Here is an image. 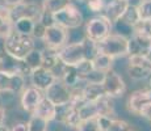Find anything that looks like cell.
<instances>
[{"instance_id":"1","label":"cell","mask_w":151,"mask_h":131,"mask_svg":"<svg viewBox=\"0 0 151 131\" xmlns=\"http://www.w3.org/2000/svg\"><path fill=\"white\" fill-rule=\"evenodd\" d=\"M97 46L95 42L84 38L80 42L65 45L58 50V58L65 66H75L82 60H92L97 54Z\"/></svg>"},{"instance_id":"2","label":"cell","mask_w":151,"mask_h":131,"mask_svg":"<svg viewBox=\"0 0 151 131\" xmlns=\"http://www.w3.org/2000/svg\"><path fill=\"white\" fill-rule=\"evenodd\" d=\"M3 47H4V51L11 57L19 60H24L29 52L36 49V42L32 36H25L13 29L4 38Z\"/></svg>"},{"instance_id":"3","label":"cell","mask_w":151,"mask_h":131,"mask_svg":"<svg viewBox=\"0 0 151 131\" xmlns=\"http://www.w3.org/2000/svg\"><path fill=\"white\" fill-rule=\"evenodd\" d=\"M96 46L99 52H103L113 59L127 55V38L118 33H110L97 42Z\"/></svg>"},{"instance_id":"4","label":"cell","mask_w":151,"mask_h":131,"mask_svg":"<svg viewBox=\"0 0 151 131\" xmlns=\"http://www.w3.org/2000/svg\"><path fill=\"white\" fill-rule=\"evenodd\" d=\"M112 28L113 24L103 14L92 17L86 24V38L97 43L112 33Z\"/></svg>"},{"instance_id":"5","label":"cell","mask_w":151,"mask_h":131,"mask_svg":"<svg viewBox=\"0 0 151 131\" xmlns=\"http://www.w3.org/2000/svg\"><path fill=\"white\" fill-rule=\"evenodd\" d=\"M53 17H54L55 24L67 29V30L68 29H78L84 22L83 13L72 3L68 4L67 7H65L63 9L53 13Z\"/></svg>"},{"instance_id":"6","label":"cell","mask_w":151,"mask_h":131,"mask_svg":"<svg viewBox=\"0 0 151 131\" xmlns=\"http://www.w3.org/2000/svg\"><path fill=\"white\" fill-rule=\"evenodd\" d=\"M101 85H103L105 94L112 98L121 97L126 92V84H125L122 76L117 74L114 69H109L105 72V76H104Z\"/></svg>"},{"instance_id":"7","label":"cell","mask_w":151,"mask_h":131,"mask_svg":"<svg viewBox=\"0 0 151 131\" xmlns=\"http://www.w3.org/2000/svg\"><path fill=\"white\" fill-rule=\"evenodd\" d=\"M45 96L55 106L68 104L71 100V88H68L60 79H55L54 83L45 91Z\"/></svg>"},{"instance_id":"8","label":"cell","mask_w":151,"mask_h":131,"mask_svg":"<svg viewBox=\"0 0 151 131\" xmlns=\"http://www.w3.org/2000/svg\"><path fill=\"white\" fill-rule=\"evenodd\" d=\"M68 38L67 29L62 28V26L54 24L49 28H46L45 37H43V42L46 45V49H51V50H59L66 45Z\"/></svg>"},{"instance_id":"9","label":"cell","mask_w":151,"mask_h":131,"mask_svg":"<svg viewBox=\"0 0 151 131\" xmlns=\"http://www.w3.org/2000/svg\"><path fill=\"white\" fill-rule=\"evenodd\" d=\"M11 8V20L14 22L19 19H30L33 21H38L42 13V7L36 3H21V4L13 5Z\"/></svg>"},{"instance_id":"10","label":"cell","mask_w":151,"mask_h":131,"mask_svg":"<svg viewBox=\"0 0 151 131\" xmlns=\"http://www.w3.org/2000/svg\"><path fill=\"white\" fill-rule=\"evenodd\" d=\"M25 88V77L20 74L0 71V93H20Z\"/></svg>"},{"instance_id":"11","label":"cell","mask_w":151,"mask_h":131,"mask_svg":"<svg viewBox=\"0 0 151 131\" xmlns=\"http://www.w3.org/2000/svg\"><path fill=\"white\" fill-rule=\"evenodd\" d=\"M55 119H58L59 122H62L66 127L70 129H76L79 126V123L82 122L79 115V107H76L72 104H65L57 106V115Z\"/></svg>"},{"instance_id":"12","label":"cell","mask_w":151,"mask_h":131,"mask_svg":"<svg viewBox=\"0 0 151 131\" xmlns=\"http://www.w3.org/2000/svg\"><path fill=\"white\" fill-rule=\"evenodd\" d=\"M151 104V89H139L133 92L127 98V109L133 114L139 115L141 112Z\"/></svg>"},{"instance_id":"13","label":"cell","mask_w":151,"mask_h":131,"mask_svg":"<svg viewBox=\"0 0 151 131\" xmlns=\"http://www.w3.org/2000/svg\"><path fill=\"white\" fill-rule=\"evenodd\" d=\"M55 75L49 69L40 67L30 72V80H32V87H36L37 89L45 92L55 80Z\"/></svg>"},{"instance_id":"14","label":"cell","mask_w":151,"mask_h":131,"mask_svg":"<svg viewBox=\"0 0 151 131\" xmlns=\"http://www.w3.org/2000/svg\"><path fill=\"white\" fill-rule=\"evenodd\" d=\"M43 98L42 91L37 89L36 87H28V88L22 89L21 94V106L25 112L33 113L36 110V107L38 106V104L41 102Z\"/></svg>"},{"instance_id":"15","label":"cell","mask_w":151,"mask_h":131,"mask_svg":"<svg viewBox=\"0 0 151 131\" xmlns=\"http://www.w3.org/2000/svg\"><path fill=\"white\" fill-rule=\"evenodd\" d=\"M129 4V0H109L105 4V8H104L101 14L105 16L112 24H114L117 20L121 19V16L124 14L125 9L127 8Z\"/></svg>"},{"instance_id":"16","label":"cell","mask_w":151,"mask_h":131,"mask_svg":"<svg viewBox=\"0 0 151 131\" xmlns=\"http://www.w3.org/2000/svg\"><path fill=\"white\" fill-rule=\"evenodd\" d=\"M151 50V39L138 34H133L127 38V55L143 54Z\"/></svg>"},{"instance_id":"17","label":"cell","mask_w":151,"mask_h":131,"mask_svg":"<svg viewBox=\"0 0 151 131\" xmlns=\"http://www.w3.org/2000/svg\"><path fill=\"white\" fill-rule=\"evenodd\" d=\"M32 114L38 115V117L46 119L47 122L55 121V115H57V106L43 96L41 102L38 104V106L36 107V110H34Z\"/></svg>"},{"instance_id":"18","label":"cell","mask_w":151,"mask_h":131,"mask_svg":"<svg viewBox=\"0 0 151 131\" xmlns=\"http://www.w3.org/2000/svg\"><path fill=\"white\" fill-rule=\"evenodd\" d=\"M13 30V22L11 20V8L0 4V38L4 39Z\"/></svg>"},{"instance_id":"19","label":"cell","mask_w":151,"mask_h":131,"mask_svg":"<svg viewBox=\"0 0 151 131\" xmlns=\"http://www.w3.org/2000/svg\"><path fill=\"white\" fill-rule=\"evenodd\" d=\"M60 80L68 87V88H76L80 85V83H83L82 76L79 75L76 67L75 66H65L62 71V76Z\"/></svg>"},{"instance_id":"20","label":"cell","mask_w":151,"mask_h":131,"mask_svg":"<svg viewBox=\"0 0 151 131\" xmlns=\"http://www.w3.org/2000/svg\"><path fill=\"white\" fill-rule=\"evenodd\" d=\"M82 93L86 102H95V101H97L103 96H106L101 84H92V83L84 84L82 87Z\"/></svg>"},{"instance_id":"21","label":"cell","mask_w":151,"mask_h":131,"mask_svg":"<svg viewBox=\"0 0 151 131\" xmlns=\"http://www.w3.org/2000/svg\"><path fill=\"white\" fill-rule=\"evenodd\" d=\"M60 60L58 58V51L51 50V49H46L45 51H42V67L49 71L53 72L58 66L60 64Z\"/></svg>"},{"instance_id":"22","label":"cell","mask_w":151,"mask_h":131,"mask_svg":"<svg viewBox=\"0 0 151 131\" xmlns=\"http://www.w3.org/2000/svg\"><path fill=\"white\" fill-rule=\"evenodd\" d=\"M113 62H114L113 58L103 54V52H97V54L95 55V58L92 59V66H93V69H97V71H101V72H106V71H109V69H112Z\"/></svg>"},{"instance_id":"23","label":"cell","mask_w":151,"mask_h":131,"mask_svg":"<svg viewBox=\"0 0 151 131\" xmlns=\"http://www.w3.org/2000/svg\"><path fill=\"white\" fill-rule=\"evenodd\" d=\"M120 21L124 22V24H126L127 26H130V28H133V26H134L139 21V16H138V12H137V7H135V5H132V4L127 5V8L125 9L124 14L121 16Z\"/></svg>"},{"instance_id":"24","label":"cell","mask_w":151,"mask_h":131,"mask_svg":"<svg viewBox=\"0 0 151 131\" xmlns=\"http://www.w3.org/2000/svg\"><path fill=\"white\" fill-rule=\"evenodd\" d=\"M71 3H72V0H43L41 7H42V11L55 13L58 11L63 9L65 7H67Z\"/></svg>"},{"instance_id":"25","label":"cell","mask_w":151,"mask_h":131,"mask_svg":"<svg viewBox=\"0 0 151 131\" xmlns=\"http://www.w3.org/2000/svg\"><path fill=\"white\" fill-rule=\"evenodd\" d=\"M24 62H25V64L30 68V71L42 67V51L37 50V49H33V50L25 57Z\"/></svg>"},{"instance_id":"26","label":"cell","mask_w":151,"mask_h":131,"mask_svg":"<svg viewBox=\"0 0 151 131\" xmlns=\"http://www.w3.org/2000/svg\"><path fill=\"white\" fill-rule=\"evenodd\" d=\"M27 125H28V131H47L49 130V122L36 114H32V117L29 118Z\"/></svg>"},{"instance_id":"27","label":"cell","mask_w":151,"mask_h":131,"mask_svg":"<svg viewBox=\"0 0 151 131\" xmlns=\"http://www.w3.org/2000/svg\"><path fill=\"white\" fill-rule=\"evenodd\" d=\"M34 22L36 21H33L30 19H19L13 22V29L19 33L25 34V36H32Z\"/></svg>"},{"instance_id":"28","label":"cell","mask_w":151,"mask_h":131,"mask_svg":"<svg viewBox=\"0 0 151 131\" xmlns=\"http://www.w3.org/2000/svg\"><path fill=\"white\" fill-rule=\"evenodd\" d=\"M133 34H138L145 38L151 39V20H139L133 26Z\"/></svg>"},{"instance_id":"29","label":"cell","mask_w":151,"mask_h":131,"mask_svg":"<svg viewBox=\"0 0 151 131\" xmlns=\"http://www.w3.org/2000/svg\"><path fill=\"white\" fill-rule=\"evenodd\" d=\"M127 74H129V76L133 79V80H145V79H149L150 76V72L146 71L145 68H142V67H138V66H133V64H129L127 66Z\"/></svg>"},{"instance_id":"30","label":"cell","mask_w":151,"mask_h":131,"mask_svg":"<svg viewBox=\"0 0 151 131\" xmlns=\"http://www.w3.org/2000/svg\"><path fill=\"white\" fill-rule=\"evenodd\" d=\"M135 7L139 20H151V0H141Z\"/></svg>"},{"instance_id":"31","label":"cell","mask_w":151,"mask_h":131,"mask_svg":"<svg viewBox=\"0 0 151 131\" xmlns=\"http://www.w3.org/2000/svg\"><path fill=\"white\" fill-rule=\"evenodd\" d=\"M105 76V72L97 71V69H92L89 74H87L83 77V83H92V84H101Z\"/></svg>"},{"instance_id":"32","label":"cell","mask_w":151,"mask_h":131,"mask_svg":"<svg viewBox=\"0 0 151 131\" xmlns=\"http://www.w3.org/2000/svg\"><path fill=\"white\" fill-rule=\"evenodd\" d=\"M84 4H86V7L89 9V12L103 13L104 8H105V4H106V0H86Z\"/></svg>"},{"instance_id":"33","label":"cell","mask_w":151,"mask_h":131,"mask_svg":"<svg viewBox=\"0 0 151 131\" xmlns=\"http://www.w3.org/2000/svg\"><path fill=\"white\" fill-rule=\"evenodd\" d=\"M78 131H100L96 118H91V119H86L82 121L79 123V126L76 127Z\"/></svg>"},{"instance_id":"34","label":"cell","mask_w":151,"mask_h":131,"mask_svg":"<svg viewBox=\"0 0 151 131\" xmlns=\"http://www.w3.org/2000/svg\"><path fill=\"white\" fill-rule=\"evenodd\" d=\"M113 118H114V115H99V117H96L100 131H110L112 123H113Z\"/></svg>"},{"instance_id":"35","label":"cell","mask_w":151,"mask_h":131,"mask_svg":"<svg viewBox=\"0 0 151 131\" xmlns=\"http://www.w3.org/2000/svg\"><path fill=\"white\" fill-rule=\"evenodd\" d=\"M110 131H132V126L126 121H124V119H118L114 117Z\"/></svg>"},{"instance_id":"36","label":"cell","mask_w":151,"mask_h":131,"mask_svg":"<svg viewBox=\"0 0 151 131\" xmlns=\"http://www.w3.org/2000/svg\"><path fill=\"white\" fill-rule=\"evenodd\" d=\"M45 31H46L45 26H43L40 21H36L34 22V26H33V31H32V37H33L34 39H43Z\"/></svg>"},{"instance_id":"37","label":"cell","mask_w":151,"mask_h":131,"mask_svg":"<svg viewBox=\"0 0 151 131\" xmlns=\"http://www.w3.org/2000/svg\"><path fill=\"white\" fill-rule=\"evenodd\" d=\"M38 21L41 22V24L45 26V28H49V26H51V25L55 24L54 17H53V13L46 12V11H42V13H41V16H40Z\"/></svg>"},{"instance_id":"38","label":"cell","mask_w":151,"mask_h":131,"mask_svg":"<svg viewBox=\"0 0 151 131\" xmlns=\"http://www.w3.org/2000/svg\"><path fill=\"white\" fill-rule=\"evenodd\" d=\"M11 131H28V125L27 122H16L12 126V129H9Z\"/></svg>"},{"instance_id":"39","label":"cell","mask_w":151,"mask_h":131,"mask_svg":"<svg viewBox=\"0 0 151 131\" xmlns=\"http://www.w3.org/2000/svg\"><path fill=\"white\" fill-rule=\"evenodd\" d=\"M5 121V107L3 106V102L0 100V125H3Z\"/></svg>"},{"instance_id":"40","label":"cell","mask_w":151,"mask_h":131,"mask_svg":"<svg viewBox=\"0 0 151 131\" xmlns=\"http://www.w3.org/2000/svg\"><path fill=\"white\" fill-rule=\"evenodd\" d=\"M25 0H4V4L8 5V7H13V5H17V4H21L24 3Z\"/></svg>"},{"instance_id":"41","label":"cell","mask_w":151,"mask_h":131,"mask_svg":"<svg viewBox=\"0 0 151 131\" xmlns=\"http://www.w3.org/2000/svg\"><path fill=\"white\" fill-rule=\"evenodd\" d=\"M0 131H11V130L7 126H4V125H0Z\"/></svg>"},{"instance_id":"42","label":"cell","mask_w":151,"mask_h":131,"mask_svg":"<svg viewBox=\"0 0 151 131\" xmlns=\"http://www.w3.org/2000/svg\"><path fill=\"white\" fill-rule=\"evenodd\" d=\"M75 1H78L79 4H84V1H86V0H75Z\"/></svg>"},{"instance_id":"43","label":"cell","mask_w":151,"mask_h":131,"mask_svg":"<svg viewBox=\"0 0 151 131\" xmlns=\"http://www.w3.org/2000/svg\"><path fill=\"white\" fill-rule=\"evenodd\" d=\"M149 85H150V89H151V75L149 76Z\"/></svg>"},{"instance_id":"44","label":"cell","mask_w":151,"mask_h":131,"mask_svg":"<svg viewBox=\"0 0 151 131\" xmlns=\"http://www.w3.org/2000/svg\"><path fill=\"white\" fill-rule=\"evenodd\" d=\"M47 131H49V130H47Z\"/></svg>"}]
</instances>
